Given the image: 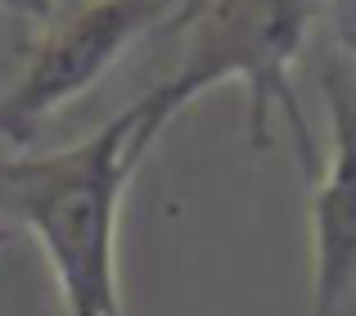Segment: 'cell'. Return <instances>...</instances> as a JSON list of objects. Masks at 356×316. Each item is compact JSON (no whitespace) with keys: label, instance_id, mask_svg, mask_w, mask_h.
<instances>
[{"label":"cell","instance_id":"cell-1","mask_svg":"<svg viewBox=\"0 0 356 316\" xmlns=\"http://www.w3.org/2000/svg\"><path fill=\"white\" fill-rule=\"evenodd\" d=\"M145 154L140 109L131 104L68 150L0 158V217L36 235L63 316H122L118 212Z\"/></svg>","mask_w":356,"mask_h":316},{"label":"cell","instance_id":"cell-2","mask_svg":"<svg viewBox=\"0 0 356 316\" xmlns=\"http://www.w3.org/2000/svg\"><path fill=\"white\" fill-rule=\"evenodd\" d=\"M316 0H190L176 14L185 27V54L167 81L136 100L140 109V141L154 145L158 132L217 81H243L248 86V136L257 150L270 141V109L289 118L298 154L307 172H316V141L307 118L289 86L298 50L307 41Z\"/></svg>","mask_w":356,"mask_h":316},{"label":"cell","instance_id":"cell-3","mask_svg":"<svg viewBox=\"0 0 356 316\" xmlns=\"http://www.w3.org/2000/svg\"><path fill=\"white\" fill-rule=\"evenodd\" d=\"M190 0H77L59 9L18 81L0 95V141L27 150L63 104L81 100L122 54Z\"/></svg>","mask_w":356,"mask_h":316},{"label":"cell","instance_id":"cell-4","mask_svg":"<svg viewBox=\"0 0 356 316\" xmlns=\"http://www.w3.org/2000/svg\"><path fill=\"white\" fill-rule=\"evenodd\" d=\"M325 95L334 118V158L312 199L316 316H356V77L330 63Z\"/></svg>","mask_w":356,"mask_h":316},{"label":"cell","instance_id":"cell-5","mask_svg":"<svg viewBox=\"0 0 356 316\" xmlns=\"http://www.w3.org/2000/svg\"><path fill=\"white\" fill-rule=\"evenodd\" d=\"M0 9L14 18H23V23H54V14L59 9H68V0H0Z\"/></svg>","mask_w":356,"mask_h":316}]
</instances>
